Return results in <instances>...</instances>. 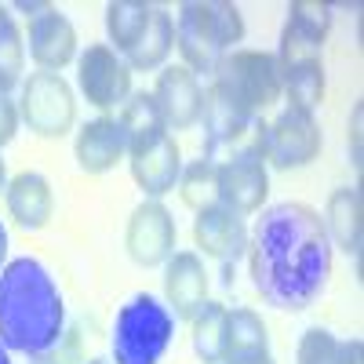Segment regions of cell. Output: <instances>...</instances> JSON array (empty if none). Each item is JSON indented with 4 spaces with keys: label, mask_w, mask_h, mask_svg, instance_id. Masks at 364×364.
<instances>
[{
    "label": "cell",
    "mask_w": 364,
    "mask_h": 364,
    "mask_svg": "<svg viewBox=\"0 0 364 364\" xmlns=\"http://www.w3.org/2000/svg\"><path fill=\"white\" fill-rule=\"evenodd\" d=\"M248 277L266 306L299 314L324 295L331 277V240L321 211L302 200L262 208L248 230Z\"/></svg>",
    "instance_id": "1"
},
{
    "label": "cell",
    "mask_w": 364,
    "mask_h": 364,
    "mask_svg": "<svg viewBox=\"0 0 364 364\" xmlns=\"http://www.w3.org/2000/svg\"><path fill=\"white\" fill-rule=\"evenodd\" d=\"M66 336V302L37 259H11L0 273V343L11 353L44 357Z\"/></svg>",
    "instance_id": "2"
},
{
    "label": "cell",
    "mask_w": 364,
    "mask_h": 364,
    "mask_svg": "<svg viewBox=\"0 0 364 364\" xmlns=\"http://www.w3.org/2000/svg\"><path fill=\"white\" fill-rule=\"evenodd\" d=\"M245 41V18L230 0H190L175 15V48L190 73H211Z\"/></svg>",
    "instance_id": "3"
},
{
    "label": "cell",
    "mask_w": 364,
    "mask_h": 364,
    "mask_svg": "<svg viewBox=\"0 0 364 364\" xmlns=\"http://www.w3.org/2000/svg\"><path fill=\"white\" fill-rule=\"evenodd\" d=\"M204 95L219 99L240 117H262L269 106L281 102V66L277 55L255 51V48H237L223 55L215 70H211V84Z\"/></svg>",
    "instance_id": "4"
},
{
    "label": "cell",
    "mask_w": 364,
    "mask_h": 364,
    "mask_svg": "<svg viewBox=\"0 0 364 364\" xmlns=\"http://www.w3.org/2000/svg\"><path fill=\"white\" fill-rule=\"evenodd\" d=\"M175 339V314L149 291L132 295L113 321V364H161Z\"/></svg>",
    "instance_id": "5"
},
{
    "label": "cell",
    "mask_w": 364,
    "mask_h": 364,
    "mask_svg": "<svg viewBox=\"0 0 364 364\" xmlns=\"http://www.w3.org/2000/svg\"><path fill=\"white\" fill-rule=\"evenodd\" d=\"M204 161L230 164V161H266V120L240 117L219 99L204 95Z\"/></svg>",
    "instance_id": "6"
},
{
    "label": "cell",
    "mask_w": 364,
    "mask_h": 364,
    "mask_svg": "<svg viewBox=\"0 0 364 364\" xmlns=\"http://www.w3.org/2000/svg\"><path fill=\"white\" fill-rule=\"evenodd\" d=\"M18 120L41 139H63L77 124V99L63 73L37 70L22 80L18 95Z\"/></svg>",
    "instance_id": "7"
},
{
    "label": "cell",
    "mask_w": 364,
    "mask_h": 364,
    "mask_svg": "<svg viewBox=\"0 0 364 364\" xmlns=\"http://www.w3.org/2000/svg\"><path fill=\"white\" fill-rule=\"evenodd\" d=\"M128 168H132L135 186L149 200H161L164 193H171L178 186V175H182L178 142L171 139V132L135 135L128 142Z\"/></svg>",
    "instance_id": "8"
},
{
    "label": "cell",
    "mask_w": 364,
    "mask_h": 364,
    "mask_svg": "<svg viewBox=\"0 0 364 364\" xmlns=\"http://www.w3.org/2000/svg\"><path fill=\"white\" fill-rule=\"evenodd\" d=\"M77 84L95 109H117L132 95V66L109 44H87L77 55Z\"/></svg>",
    "instance_id": "9"
},
{
    "label": "cell",
    "mask_w": 364,
    "mask_h": 364,
    "mask_svg": "<svg viewBox=\"0 0 364 364\" xmlns=\"http://www.w3.org/2000/svg\"><path fill=\"white\" fill-rule=\"evenodd\" d=\"M321 124L314 120V113H302V109H291L284 106L277 113L273 124H266V164L273 168H302L317 161L321 154Z\"/></svg>",
    "instance_id": "10"
},
{
    "label": "cell",
    "mask_w": 364,
    "mask_h": 364,
    "mask_svg": "<svg viewBox=\"0 0 364 364\" xmlns=\"http://www.w3.org/2000/svg\"><path fill=\"white\" fill-rule=\"evenodd\" d=\"M175 240H178V230H175V219L171 211L161 204V200H142L132 219H128V230H124V248L132 255L135 266H164L171 255H175Z\"/></svg>",
    "instance_id": "11"
},
{
    "label": "cell",
    "mask_w": 364,
    "mask_h": 364,
    "mask_svg": "<svg viewBox=\"0 0 364 364\" xmlns=\"http://www.w3.org/2000/svg\"><path fill=\"white\" fill-rule=\"evenodd\" d=\"M164 117L168 132H190L193 124H200L204 113V87L197 80V73H190L186 66H164L157 73V87L149 91Z\"/></svg>",
    "instance_id": "12"
},
{
    "label": "cell",
    "mask_w": 364,
    "mask_h": 364,
    "mask_svg": "<svg viewBox=\"0 0 364 364\" xmlns=\"http://www.w3.org/2000/svg\"><path fill=\"white\" fill-rule=\"evenodd\" d=\"M331 29V8L321 0H295L288 4V22L281 33L277 66L299 63V58H321V48Z\"/></svg>",
    "instance_id": "13"
},
{
    "label": "cell",
    "mask_w": 364,
    "mask_h": 364,
    "mask_svg": "<svg viewBox=\"0 0 364 364\" xmlns=\"http://www.w3.org/2000/svg\"><path fill=\"white\" fill-rule=\"evenodd\" d=\"M128 132L117 117H95L77 132L73 142V157L80 164V171L87 175H106L113 171L120 161H128Z\"/></svg>",
    "instance_id": "14"
},
{
    "label": "cell",
    "mask_w": 364,
    "mask_h": 364,
    "mask_svg": "<svg viewBox=\"0 0 364 364\" xmlns=\"http://www.w3.org/2000/svg\"><path fill=\"white\" fill-rule=\"evenodd\" d=\"M193 240H197V248H200L208 259L237 262L240 255L248 252V226H245V215L230 211L226 204H211V208L197 211V219H193Z\"/></svg>",
    "instance_id": "15"
},
{
    "label": "cell",
    "mask_w": 364,
    "mask_h": 364,
    "mask_svg": "<svg viewBox=\"0 0 364 364\" xmlns=\"http://www.w3.org/2000/svg\"><path fill=\"white\" fill-rule=\"evenodd\" d=\"M77 55H80L77 51V29L55 4L44 15L29 18V58L37 63V70L58 73V70H66Z\"/></svg>",
    "instance_id": "16"
},
{
    "label": "cell",
    "mask_w": 364,
    "mask_h": 364,
    "mask_svg": "<svg viewBox=\"0 0 364 364\" xmlns=\"http://www.w3.org/2000/svg\"><path fill=\"white\" fill-rule=\"evenodd\" d=\"M164 299L168 310L182 321H193V314L208 302V269L197 252H175L164 262Z\"/></svg>",
    "instance_id": "17"
},
{
    "label": "cell",
    "mask_w": 364,
    "mask_h": 364,
    "mask_svg": "<svg viewBox=\"0 0 364 364\" xmlns=\"http://www.w3.org/2000/svg\"><path fill=\"white\" fill-rule=\"evenodd\" d=\"M219 168V204L237 215H255L269 197V164L266 161H230Z\"/></svg>",
    "instance_id": "18"
},
{
    "label": "cell",
    "mask_w": 364,
    "mask_h": 364,
    "mask_svg": "<svg viewBox=\"0 0 364 364\" xmlns=\"http://www.w3.org/2000/svg\"><path fill=\"white\" fill-rule=\"evenodd\" d=\"M321 223H324L328 240L339 252H346L353 259L360 255V245H364V200H360V190L357 186L331 190Z\"/></svg>",
    "instance_id": "19"
},
{
    "label": "cell",
    "mask_w": 364,
    "mask_h": 364,
    "mask_svg": "<svg viewBox=\"0 0 364 364\" xmlns=\"http://www.w3.org/2000/svg\"><path fill=\"white\" fill-rule=\"evenodd\" d=\"M8 215L15 219V226L22 230H44L51 223V211H55V197H51V182L41 171H18L8 182Z\"/></svg>",
    "instance_id": "20"
},
{
    "label": "cell",
    "mask_w": 364,
    "mask_h": 364,
    "mask_svg": "<svg viewBox=\"0 0 364 364\" xmlns=\"http://www.w3.org/2000/svg\"><path fill=\"white\" fill-rule=\"evenodd\" d=\"M175 48V15L168 8H157L154 4V15H149V26H146V33L139 37V44L124 55V63L132 70H164L168 63V55Z\"/></svg>",
    "instance_id": "21"
},
{
    "label": "cell",
    "mask_w": 364,
    "mask_h": 364,
    "mask_svg": "<svg viewBox=\"0 0 364 364\" xmlns=\"http://www.w3.org/2000/svg\"><path fill=\"white\" fill-rule=\"evenodd\" d=\"M281 91L288 95L291 109L314 113L324 102V63L321 58H299L281 66Z\"/></svg>",
    "instance_id": "22"
},
{
    "label": "cell",
    "mask_w": 364,
    "mask_h": 364,
    "mask_svg": "<svg viewBox=\"0 0 364 364\" xmlns=\"http://www.w3.org/2000/svg\"><path fill=\"white\" fill-rule=\"evenodd\" d=\"M149 15H154V4H142V0H113L106 4V33H109V48L124 58L139 37L146 33Z\"/></svg>",
    "instance_id": "23"
},
{
    "label": "cell",
    "mask_w": 364,
    "mask_h": 364,
    "mask_svg": "<svg viewBox=\"0 0 364 364\" xmlns=\"http://www.w3.org/2000/svg\"><path fill=\"white\" fill-rule=\"evenodd\" d=\"M226 321L230 310L223 302H204L193 314V353L200 357V364H223L226 357Z\"/></svg>",
    "instance_id": "24"
},
{
    "label": "cell",
    "mask_w": 364,
    "mask_h": 364,
    "mask_svg": "<svg viewBox=\"0 0 364 364\" xmlns=\"http://www.w3.org/2000/svg\"><path fill=\"white\" fill-rule=\"evenodd\" d=\"M259 353H269V331L262 324V317L248 306H237L230 310V321H226V357H259Z\"/></svg>",
    "instance_id": "25"
},
{
    "label": "cell",
    "mask_w": 364,
    "mask_h": 364,
    "mask_svg": "<svg viewBox=\"0 0 364 364\" xmlns=\"http://www.w3.org/2000/svg\"><path fill=\"white\" fill-rule=\"evenodd\" d=\"M26 73V41L11 11L0 4V95H11Z\"/></svg>",
    "instance_id": "26"
},
{
    "label": "cell",
    "mask_w": 364,
    "mask_h": 364,
    "mask_svg": "<svg viewBox=\"0 0 364 364\" xmlns=\"http://www.w3.org/2000/svg\"><path fill=\"white\" fill-rule=\"evenodd\" d=\"M178 197L186 208L193 211H204L211 204H219V168L211 161H193V164H182V175H178Z\"/></svg>",
    "instance_id": "27"
},
{
    "label": "cell",
    "mask_w": 364,
    "mask_h": 364,
    "mask_svg": "<svg viewBox=\"0 0 364 364\" xmlns=\"http://www.w3.org/2000/svg\"><path fill=\"white\" fill-rule=\"evenodd\" d=\"M117 120L124 124L128 139L149 135V132H168V128H164V117H161V109H157V102H154V95H146V91H132L128 102L120 106Z\"/></svg>",
    "instance_id": "28"
},
{
    "label": "cell",
    "mask_w": 364,
    "mask_h": 364,
    "mask_svg": "<svg viewBox=\"0 0 364 364\" xmlns=\"http://www.w3.org/2000/svg\"><path fill=\"white\" fill-rule=\"evenodd\" d=\"M295 364H339V339L328 328H310L302 331Z\"/></svg>",
    "instance_id": "29"
},
{
    "label": "cell",
    "mask_w": 364,
    "mask_h": 364,
    "mask_svg": "<svg viewBox=\"0 0 364 364\" xmlns=\"http://www.w3.org/2000/svg\"><path fill=\"white\" fill-rule=\"evenodd\" d=\"M18 124H22V120H18V106H15L8 95H0V149L15 139Z\"/></svg>",
    "instance_id": "30"
},
{
    "label": "cell",
    "mask_w": 364,
    "mask_h": 364,
    "mask_svg": "<svg viewBox=\"0 0 364 364\" xmlns=\"http://www.w3.org/2000/svg\"><path fill=\"white\" fill-rule=\"evenodd\" d=\"M360 124H364V106L357 102L353 106V113H350V161H353V168H360Z\"/></svg>",
    "instance_id": "31"
},
{
    "label": "cell",
    "mask_w": 364,
    "mask_h": 364,
    "mask_svg": "<svg viewBox=\"0 0 364 364\" xmlns=\"http://www.w3.org/2000/svg\"><path fill=\"white\" fill-rule=\"evenodd\" d=\"M339 364H364V343L360 339L339 343Z\"/></svg>",
    "instance_id": "32"
},
{
    "label": "cell",
    "mask_w": 364,
    "mask_h": 364,
    "mask_svg": "<svg viewBox=\"0 0 364 364\" xmlns=\"http://www.w3.org/2000/svg\"><path fill=\"white\" fill-rule=\"evenodd\" d=\"M51 4H37V0H18L15 4V11H22V15H29V18H37V15H44Z\"/></svg>",
    "instance_id": "33"
},
{
    "label": "cell",
    "mask_w": 364,
    "mask_h": 364,
    "mask_svg": "<svg viewBox=\"0 0 364 364\" xmlns=\"http://www.w3.org/2000/svg\"><path fill=\"white\" fill-rule=\"evenodd\" d=\"M223 364H273V357L269 353H259V357H230Z\"/></svg>",
    "instance_id": "34"
},
{
    "label": "cell",
    "mask_w": 364,
    "mask_h": 364,
    "mask_svg": "<svg viewBox=\"0 0 364 364\" xmlns=\"http://www.w3.org/2000/svg\"><path fill=\"white\" fill-rule=\"evenodd\" d=\"M4 266H8V230L0 223V273H4Z\"/></svg>",
    "instance_id": "35"
},
{
    "label": "cell",
    "mask_w": 364,
    "mask_h": 364,
    "mask_svg": "<svg viewBox=\"0 0 364 364\" xmlns=\"http://www.w3.org/2000/svg\"><path fill=\"white\" fill-rule=\"evenodd\" d=\"M8 182H11V178H8V168H4V161H0V197L8 193Z\"/></svg>",
    "instance_id": "36"
},
{
    "label": "cell",
    "mask_w": 364,
    "mask_h": 364,
    "mask_svg": "<svg viewBox=\"0 0 364 364\" xmlns=\"http://www.w3.org/2000/svg\"><path fill=\"white\" fill-rule=\"evenodd\" d=\"M29 360H33V364H58L55 350H51V353H44V357H29Z\"/></svg>",
    "instance_id": "37"
},
{
    "label": "cell",
    "mask_w": 364,
    "mask_h": 364,
    "mask_svg": "<svg viewBox=\"0 0 364 364\" xmlns=\"http://www.w3.org/2000/svg\"><path fill=\"white\" fill-rule=\"evenodd\" d=\"M0 364H11V350L4 343H0Z\"/></svg>",
    "instance_id": "38"
},
{
    "label": "cell",
    "mask_w": 364,
    "mask_h": 364,
    "mask_svg": "<svg viewBox=\"0 0 364 364\" xmlns=\"http://www.w3.org/2000/svg\"><path fill=\"white\" fill-rule=\"evenodd\" d=\"M84 364H106L102 357H91V360H84Z\"/></svg>",
    "instance_id": "39"
}]
</instances>
